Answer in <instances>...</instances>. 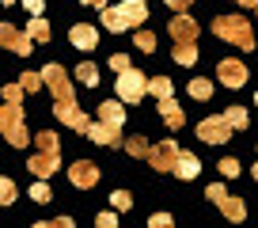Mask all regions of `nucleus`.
Wrapping results in <instances>:
<instances>
[{
    "label": "nucleus",
    "instance_id": "41",
    "mask_svg": "<svg viewBox=\"0 0 258 228\" xmlns=\"http://www.w3.org/2000/svg\"><path fill=\"white\" fill-rule=\"evenodd\" d=\"M27 12H34V16H42V8H46V0H23Z\"/></svg>",
    "mask_w": 258,
    "mask_h": 228
},
{
    "label": "nucleus",
    "instance_id": "33",
    "mask_svg": "<svg viewBox=\"0 0 258 228\" xmlns=\"http://www.w3.org/2000/svg\"><path fill=\"white\" fill-rule=\"evenodd\" d=\"M19 88H23V91H38V88H42V73H23Z\"/></svg>",
    "mask_w": 258,
    "mask_h": 228
},
{
    "label": "nucleus",
    "instance_id": "45",
    "mask_svg": "<svg viewBox=\"0 0 258 228\" xmlns=\"http://www.w3.org/2000/svg\"><path fill=\"white\" fill-rule=\"evenodd\" d=\"M0 4H12V0H0Z\"/></svg>",
    "mask_w": 258,
    "mask_h": 228
},
{
    "label": "nucleus",
    "instance_id": "36",
    "mask_svg": "<svg viewBox=\"0 0 258 228\" xmlns=\"http://www.w3.org/2000/svg\"><path fill=\"white\" fill-rule=\"evenodd\" d=\"M99 228H114V224H118V209H114V213H99Z\"/></svg>",
    "mask_w": 258,
    "mask_h": 228
},
{
    "label": "nucleus",
    "instance_id": "22",
    "mask_svg": "<svg viewBox=\"0 0 258 228\" xmlns=\"http://www.w3.org/2000/svg\"><path fill=\"white\" fill-rule=\"evenodd\" d=\"M175 61L178 65H194V61H198V46H194V42H178L175 46Z\"/></svg>",
    "mask_w": 258,
    "mask_h": 228
},
{
    "label": "nucleus",
    "instance_id": "18",
    "mask_svg": "<svg viewBox=\"0 0 258 228\" xmlns=\"http://www.w3.org/2000/svg\"><path fill=\"white\" fill-rule=\"evenodd\" d=\"M99 122H110V126H118L121 130V122H125V106L121 103H99Z\"/></svg>",
    "mask_w": 258,
    "mask_h": 228
},
{
    "label": "nucleus",
    "instance_id": "46",
    "mask_svg": "<svg viewBox=\"0 0 258 228\" xmlns=\"http://www.w3.org/2000/svg\"><path fill=\"white\" fill-rule=\"evenodd\" d=\"M254 103H258V91H254Z\"/></svg>",
    "mask_w": 258,
    "mask_h": 228
},
{
    "label": "nucleus",
    "instance_id": "11",
    "mask_svg": "<svg viewBox=\"0 0 258 228\" xmlns=\"http://www.w3.org/2000/svg\"><path fill=\"white\" fill-rule=\"evenodd\" d=\"M217 76L224 88H243L247 84V69H243V61H232V57H224L217 65Z\"/></svg>",
    "mask_w": 258,
    "mask_h": 228
},
{
    "label": "nucleus",
    "instance_id": "20",
    "mask_svg": "<svg viewBox=\"0 0 258 228\" xmlns=\"http://www.w3.org/2000/svg\"><path fill=\"white\" fill-rule=\"evenodd\" d=\"M224 118H228V126H232V130H247V126H250L247 106H228V110H224Z\"/></svg>",
    "mask_w": 258,
    "mask_h": 228
},
{
    "label": "nucleus",
    "instance_id": "5",
    "mask_svg": "<svg viewBox=\"0 0 258 228\" xmlns=\"http://www.w3.org/2000/svg\"><path fill=\"white\" fill-rule=\"evenodd\" d=\"M42 84L53 91L57 103H61V99H76L73 95V80H69V73H64L61 65H46V69H42Z\"/></svg>",
    "mask_w": 258,
    "mask_h": 228
},
{
    "label": "nucleus",
    "instance_id": "7",
    "mask_svg": "<svg viewBox=\"0 0 258 228\" xmlns=\"http://www.w3.org/2000/svg\"><path fill=\"white\" fill-rule=\"evenodd\" d=\"M57 167H61V152H53V148H38V152L27 160V171H31L34 179H49Z\"/></svg>",
    "mask_w": 258,
    "mask_h": 228
},
{
    "label": "nucleus",
    "instance_id": "2",
    "mask_svg": "<svg viewBox=\"0 0 258 228\" xmlns=\"http://www.w3.org/2000/svg\"><path fill=\"white\" fill-rule=\"evenodd\" d=\"M213 34L224 42H232V46L239 49H254V31H250V19L247 16H217L213 19Z\"/></svg>",
    "mask_w": 258,
    "mask_h": 228
},
{
    "label": "nucleus",
    "instance_id": "17",
    "mask_svg": "<svg viewBox=\"0 0 258 228\" xmlns=\"http://www.w3.org/2000/svg\"><path fill=\"white\" fill-rule=\"evenodd\" d=\"M198 171H202L198 156H194V152H178V163H175V175H178V179H198Z\"/></svg>",
    "mask_w": 258,
    "mask_h": 228
},
{
    "label": "nucleus",
    "instance_id": "3",
    "mask_svg": "<svg viewBox=\"0 0 258 228\" xmlns=\"http://www.w3.org/2000/svg\"><path fill=\"white\" fill-rule=\"evenodd\" d=\"M0 133H4L16 148H23L27 141H31V133H27V126H23V106L19 103H4L0 106Z\"/></svg>",
    "mask_w": 258,
    "mask_h": 228
},
{
    "label": "nucleus",
    "instance_id": "4",
    "mask_svg": "<svg viewBox=\"0 0 258 228\" xmlns=\"http://www.w3.org/2000/svg\"><path fill=\"white\" fill-rule=\"evenodd\" d=\"M118 95L125 99V103H141V99L148 95V76L129 65L125 73H118Z\"/></svg>",
    "mask_w": 258,
    "mask_h": 228
},
{
    "label": "nucleus",
    "instance_id": "27",
    "mask_svg": "<svg viewBox=\"0 0 258 228\" xmlns=\"http://www.w3.org/2000/svg\"><path fill=\"white\" fill-rule=\"evenodd\" d=\"M31 198L38 205H46V202H53V194H49V187H46V179H34V187H31Z\"/></svg>",
    "mask_w": 258,
    "mask_h": 228
},
{
    "label": "nucleus",
    "instance_id": "35",
    "mask_svg": "<svg viewBox=\"0 0 258 228\" xmlns=\"http://www.w3.org/2000/svg\"><path fill=\"white\" fill-rule=\"evenodd\" d=\"M110 69H114V73H125V69H129V57L125 53H114L110 57Z\"/></svg>",
    "mask_w": 258,
    "mask_h": 228
},
{
    "label": "nucleus",
    "instance_id": "28",
    "mask_svg": "<svg viewBox=\"0 0 258 228\" xmlns=\"http://www.w3.org/2000/svg\"><path fill=\"white\" fill-rule=\"evenodd\" d=\"M125 148H129V156H145V160H148V141L145 137H129Z\"/></svg>",
    "mask_w": 258,
    "mask_h": 228
},
{
    "label": "nucleus",
    "instance_id": "9",
    "mask_svg": "<svg viewBox=\"0 0 258 228\" xmlns=\"http://www.w3.org/2000/svg\"><path fill=\"white\" fill-rule=\"evenodd\" d=\"M198 137H202L205 145H224V141L232 137V126H228L224 114H220V118H205V122H198Z\"/></svg>",
    "mask_w": 258,
    "mask_h": 228
},
{
    "label": "nucleus",
    "instance_id": "32",
    "mask_svg": "<svg viewBox=\"0 0 258 228\" xmlns=\"http://www.w3.org/2000/svg\"><path fill=\"white\" fill-rule=\"evenodd\" d=\"M110 205H114V209H129V205H133V198H129V190H114V194H110Z\"/></svg>",
    "mask_w": 258,
    "mask_h": 228
},
{
    "label": "nucleus",
    "instance_id": "1",
    "mask_svg": "<svg viewBox=\"0 0 258 228\" xmlns=\"http://www.w3.org/2000/svg\"><path fill=\"white\" fill-rule=\"evenodd\" d=\"M148 19V4L145 0H121V4H106L103 8V27L106 31H114V34H121V31H129V27H141Z\"/></svg>",
    "mask_w": 258,
    "mask_h": 228
},
{
    "label": "nucleus",
    "instance_id": "31",
    "mask_svg": "<svg viewBox=\"0 0 258 228\" xmlns=\"http://www.w3.org/2000/svg\"><path fill=\"white\" fill-rule=\"evenodd\" d=\"M0 95H4V103H23L27 91L19 88V84H4V91H0Z\"/></svg>",
    "mask_w": 258,
    "mask_h": 228
},
{
    "label": "nucleus",
    "instance_id": "8",
    "mask_svg": "<svg viewBox=\"0 0 258 228\" xmlns=\"http://www.w3.org/2000/svg\"><path fill=\"white\" fill-rule=\"evenodd\" d=\"M178 152H182V148L175 145V141H160V145L156 148H148V163H152L156 171H175V163H178Z\"/></svg>",
    "mask_w": 258,
    "mask_h": 228
},
{
    "label": "nucleus",
    "instance_id": "42",
    "mask_svg": "<svg viewBox=\"0 0 258 228\" xmlns=\"http://www.w3.org/2000/svg\"><path fill=\"white\" fill-rule=\"evenodd\" d=\"M80 4H91V8H99V12L106 8V0H80Z\"/></svg>",
    "mask_w": 258,
    "mask_h": 228
},
{
    "label": "nucleus",
    "instance_id": "37",
    "mask_svg": "<svg viewBox=\"0 0 258 228\" xmlns=\"http://www.w3.org/2000/svg\"><path fill=\"white\" fill-rule=\"evenodd\" d=\"M152 228H167L171 224V213H152V220H148Z\"/></svg>",
    "mask_w": 258,
    "mask_h": 228
},
{
    "label": "nucleus",
    "instance_id": "30",
    "mask_svg": "<svg viewBox=\"0 0 258 228\" xmlns=\"http://www.w3.org/2000/svg\"><path fill=\"white\" fill-rule=\"evenodd\" d=\"M133 46H137V49H145V53H152V49H156V34H148V31H137Z\"/></svg>",
    "mask_w": 258,
    "mask_h": 228
},
{
    "label": "nucleus",
    "instance_id": "21",
    "mask_svg": "<svg viewBox=\"0 0 258 228\" xmlns=\"http://www.w3.org/2000/svg\"><path fill=\"white\" fill-rule=\"evenodd\" d=\"M27 34H31V42H49V23L42 16H34L31 23H27Z\"/></svg>",
    "mask_w": 258,
    "mask_h": 228
},
{
    "label": "nucleus",
    "instance_id": "34",
    "mask_svg": "<svg viewBox=\"0 0 258 228\" xmlns=\"http://www.w3.org/2000/svg\"><path fill=\"white\" fill-rule=\"evenodd\" d=\"M217 167H220V175H224V179H235V175H239V160H232V156H228V160H220Z\"/></svg>",
    "mask_w": 258,
    "mask_h": 228
},
{
    "label": "nucleus",
    "instance_id": "19",
    "mask_svg": "<svg viewBox=\"0 0 258 228\" xmlns=\"http://www.w3.org/2000/svg\"><path fill=\"white\" fill-rule=\"evenodd\" d=\"M217 205L224 209V217H228V220H243V217H247V205H243V198L224 194V198H217Z\"/></svg>",
    "mask_w": 258,
    "mask_h": 228
},
{
    "label": "nucleus",
    "instance_id": "12",
    "mask_svg": "<svg viewBox=\"0 0 258 228\" xmlns=\"http://www.w3.org/2000/svg\"><path fill=\"white\" fill-rule=\"evenodd\" d=\"M69 183H73V187H80V190L95 187V183H99V167H95L91 160H76L73 167H69Z\"/></svg>",
    "mask_w": 258,
    "mask_h": 228
},
{
    "label": "nucleus",
    "instance_id": "24",
    "mask_svg": "<svg viewBox=\"0 0 258 228\" xmlns=\"http://www.w3.org/2000/svg\"><path fill=\"white\" fill-rule=\"evenodd\" d=\"M190 95H194V99H202V103H205V99L213 95V84H209V80H202V76H198V80H190Z\"/></svg>",
    "mask_w": 258,
    "mask_h": 228
},
{
    "label": "nucleus",
    "instance_id": "15",
    "mask_svg": "<svg viewBox=\"0 0 258 228\" xmlns=\"http://www.w3.org/2000/svg\"><path fill=\"white\" fill-rule=\"evenodd\" d=\"M156 103H160V114H163V122H167V130H182L186 114H182V106L175 103V95H163V99H156Z\"/></svg>",
    "mask_w": 258,
    "mask_h": 228
},
{
    "label": "nucleus",
    "instance_id": "26",
    "mask_svg": "<svg viewBox=\"0 0 258 228\" xmlns=\"http://www.w3.org/2000/svg\"><path fill=\"white\" fill-rule=\"evenodd\" d=\"M16 202V183L8 175H0V205H12Z\"/></svg>",
    "mask_w": 258,
    "mask_h": 228
},
{
    "label": "nucleus",
    "instance_id": "14",
    "mask_svg": "<svg viewBox=\"0 0 258 228\" xmlns=\"http://www.w3.org/2000/svg\"><path fill=\"white\" fill-rule=\"evenodd\" d=\"M69 42H73L76 49H95L99 46V31L91 23H76L73 31H69Z\"/></svg>",
    "mask_w": 258,
    "mask_h": 228
},
{
    "label": "nucleus",
    "instance_id": "29",
    "mask_svg": "<svg viewBox=\"0 0 258 228\" xmlns=\"http://www.w3.org/2000/svg\"><path fill=\"white\" fill-rule=\"evenodd\" d=\"M34 141H38V148H53V152H61V141H57V133H49V130H42Z\"/></svg>",
    "mask_w": 258,
    "mask_h": 228
},
{
    "label": "nucleus",
    "instance_id": "38",
    "mask_svg": "<svg viewBox=\"0 0 258 228\" xmlns=\"http://www.w3.org/2000/svg\"><path fill=\"white\" fill-rule=\"evenodd\" d=\"M38 228H73V217H57V220H46Z\"/></svg>",
    "mask_w": 258,
    "mask_h": 228
},
{
    "label": "nucleus",
    "instance_id": "23",
    "mask_svg": "<svg viewBox=\"0 0 258 228\" xmlns=\"http://www.w3.org/2000/svg\"><path fill=\"white\" fill-rule=\"evenodd\" d=\"M76 76H80V84H88V88H95V84H99V69L91 65V61L76 65Z\"/></svg>",
    "mask_w": 258,
    "mask_h": 228
},
{
    "label": "nucleus",
    "instance_id": "39",
    "mask_svg": "<svg viewBox=\"0 0 258 228\" xmlns=\"http://www.w3.org/2000/svg\"><path fill=\"white\" fill-rule=\"evenodd\" d=\"M224 194H228V190H224V187H220V183H213V187H209V190H205V198H209V202H217V198H224Z\"/></svg>",
    "mask_w": 258,
    "mask_h": 228
},
{
    "label": "nucleus",
    "instance_id": "25",
    "mask_svg": "<svg viewBox=\"0 0 258 228\" xmlns=\"http://www.w3.org/2000/svg\"><path fill=\"white\" fill-rule=\"evenodd\" d=\"M148 91H152L156 99L171 95V80H167V76H152V80H148Z\"/></svg>",
    "mask_w": 258,
    "mask_h": 228
},
{
    "label": "nucleus",
    "instance_id": "43",
    "mask_svg": "<svg viewBox=\"0 0 258 228\" xmlns=\"http://www.w3.org/2000/svg\"><path fill=\"white\" fill-rule=\"evenodd\" d=\"M235 4H243V8H258V0H235Z\"/></svg>",
    "mask_w": 258,
    "mask_h": 228
},
{
    "label": "nucleus",
    "instance_id": "47",
    "mask_svg": "<svg viewBox=\"0 0 258 228\" xmlns=\"http://www.w3.org/2000/svg\"><path fill=\"white\" fill-rule=\"evenodd\" d=\"M254 12H258V8H254Z\"/></svg>",
    "mask_w": 258,
    "mask_h": 228
},
{
    "label": "nucleus",
    "instance_id": "44",
    "mask_svg": "<svg viewBox=\"0 0 258 228\" xmlns=\"http://www.w3.org/2000/svg\"><path fill=\"white\" fill-rule=\"evenodd\" d=\"M254 179H258V163H254Z\"/></svg>",
    "mask_w": 258,
    "mask_h": 228
},
{
    "label": "nucleus",
    "instance_id": "13",
    "mask_svg": "<svg viewBox=\"0 0 258 228\" xmlns=\"http://www.w3.org/2000/svg\"><path fill=\"white\" fill-rule=\"evenodd\" d=\"M198 31H202V27L194 23V16H175L171 19V38L175 42H198Z\"/></svg>",
    "mask_w": 258,
    "mask_h": 228
},
{
    "label": "nucleus",
    "instance_id": "16",
    "mask_svg": "<svg viewBox=\"0 0 258 228\" xmlns=\"http://www.w3.org/2000/svg\"><path fill=\"white\" fill-rule=\"evenodd\" d=\"M88 137L95 141V145H118L121 130H118V126H110V122H91L88 126Z\"/></svg>",
    "mask_w": 258,
    "mask_h": 228
},
{
    "label": "nucleus",
    "instance_id": "40",
    "mask_svg": "<svg viewBox=\"0 0 258 228\" xmlns=\"http://www.w3.org/2000/svg\"><path fill=\"white\" fill-rule=\"evenodd\" d=\"M163 4H167L171 12H186V8H190V4H194V0H163Z\"/></svg>",
    "mask_w": 258,
    "mask_h": 228
},
{
    "label": "nucleus",
    "instance_id": "6",
    "mask_svg": "<svg viewBox=\"0 0 258 228\" xmlns=\"http://www.w3.org/2000/svg\"><path fill=\"white\" fill-rule=\"evenodd\" d=\"M53 114L69 126V130H76V133H88V126H91V118L76 106V99H61V103L53 106Z\"/></svg>",
    "mask_w": 258,
    "mask_h": 228
},
{
    "label": "nucleus",
    "instance_id": "10",
    "mask_svg": "<svg viewBox=\"0 0 258 228\" xmlns=\"http://www.w3.org/2000/svg\"><path fill=\"white\" fill-rule=\"evenodd\" d=\"M0 46H8L12 53H19V57H27L31 53V34H23V31H16L12 23H0Z\"/></svg>",
    "mask_w": 258,
    "mask_h": 228
}]
</instances>
